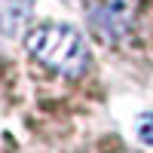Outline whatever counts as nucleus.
Returning a JSON list of instances; mask_svg holds the SVG:
<instances>
[{
  "instance_id": "1",
  "label": "nucleus",
  "mask_w": 153,
  "mask_h": 153,
  "mask_svg": "<svg viewBox=\"0 0 153 153\" xmlns=\"http://www.w3.org/2000/svg\"><path fill=\"white\" fill-rule=\"evenodd\" d=\"M25 46H28L34 61H40L46 71H55L61 76H80L89 65V49L83 37L58 22L34 28L25 37Z\"/></svg>"
},
{
  "instance_id": "2",
  "label": "nucleus",
  "mask_w": 153,
  "mask_h": 153,
  "mask_svg": "<svg viewBox=\"0 0 153 153\" xmlns=\"http://www.w3.org/2000/svg\"><path fill=\"white\" fill-rule=\"evenodd\" d=\"M138 12V0H95L89 6V22L107 40H120L129 34Z\"/></svg>"
},
{
  "instance_id": "3",
  "label": "nucleus",
  "mask_w": 153,
  "mask_h": 153,
  "mask_svg": "<svg viewBox=\"0 0 153 153\" xmlns=\"http://www.w3.org/2000/svg\"><path fill=\"white\" fill-rule=\"evenodd\" d=\"M34 0H0V34L12 37L31 22Z\"/></svg>"
},
{
  "instance_id": "4",
  "label": "nucleus",
  "mask_w": 153,
  "mask_h": 153,
  "mask_svg": "<svg viewBox=\"0 0 153 153\" xmlns=\"http://www.w3.org/2000/svg\"><path fill=\"white\" fill-rule=\"evenodd\" d=\"M138 138L153 147V113H144V117L138 120Z\"/></svg>"
}]
</instances>
